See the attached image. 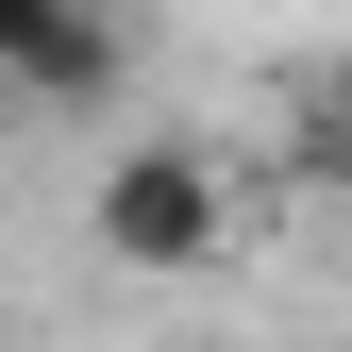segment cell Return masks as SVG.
<instances>
[{
	"instance_id": "cell-1",
	"label": "cell",
	"mask_w": 352,
	"mask_h": 352,
	"mask_svg": "<svg viewBox=\"0 0 352 352\" xmlns=\"http://www.w3.org/2000/svg\"><path fill=\"white\" fill-rule=\"evenodd\" d=\"M101 252H118V269H201V252H218V168L185 135L118 151L101 168Z\"/></svg>"
},
{
	"instance_id": "cell-2",
	"label": "cell",
	"mask_w": 352,
	"mask_h": 352,
	"mask_svg": "<svg viewBox=\"0 0 352 352\" xmlns=\"http://www.w3.org/2000/svg\"><path fill=\"white\" fill-rule=\"evenodd\" d=\"M0 67L101 101V84H118V17H101V0H0Z\"/></svg>"
},
{
	"instance_id": "cell-3",
	"label": "cell",
	"mask_w": 352,
	"mask_h": 352,
	"mask_svg": "<svg viewBox=\"0 0 352 352\" xmlns=\"http://www.w3.org/2000/svg\"><path fill=\"white\" fill-rule=\"evenodd\" d=\"M285 151H302V185H319V201H352V67H302Z\"/></svg>"
}]
</instances>
